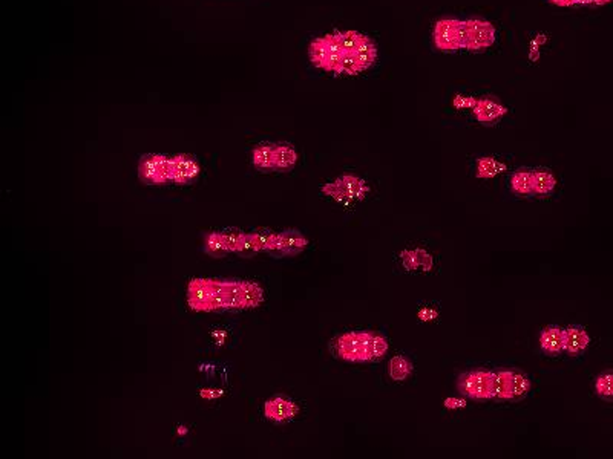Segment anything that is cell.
I'll return each mask as SVG.
<instances>
[{"mask_svg":"<svg viewBox=\"0 0 613 459\" xmlns=\"http://www.w3.org/2000/svg\"><path fill=\"white\" fill-rule=\"evenodd\" d=\"M612 0H590V5L592 6H603V5H607Z\"/></svg>","mask_w":613,"mask_h":459,"instance_id":"74e56055","label":"cell"},{"mask_svg":"<svg viewBox=\"0 0 613 459\" xmlns=\"http://www.w3.org/2000/svg\"><path fill=\"white\" fill-rule=\"evenodd\" d=\"M253 235H255V239H256L258 245H260L261 251H270L271 250V246H273L275 239H276V235H275L273 231H270L267 228H261V230L253 231Z\"/></svg>","mask_w":613,"mask_h":459,"instance_id":"1f68e13d","label":"cell"},{"mask_svg":"<svg viewBox=\"0 0 613 459\" xmlns=\"http://www.w3.org/2000/svg\"><path fill=\"white\" fill-rule=\"evenodd\" d=\"M322 191L325 195L331 196L333 200L346 205L356 201H362L364 198L370 193V187L366 186V182L362 178L344 175L339 176L335 182H330L324 186Z\"/></svg>","mask_w":613,"mask_h":459,"instance_id":"3957f363","label":"cell"},{"mask_svg":"<svg viewBox=\"0 0 613 459\" xmlns=\"http://www.w3.org/2000/svg\"><path fill=\"white\" fill-rule=\"evenodd\" d=\"M368 339H370V332H349L340 335L336 341V352L340 359L346 361H368Z\"/></svg>","mask_w":613,"mask_h":459,"instance_id":"52a82bcc","label":"cell"},{"mask_svg":"<svg viewBox=\"0 0 613 459\" xmlns=\"http://www.w3.org/2000/svg\"><path fill=\"white\" fill-rule=\"evenodd\" d=\"M212 280L194 279L187 288V303L195 311H210Z\"/></svg>","mask_w":613,"mask_h":459,"instance_id":"30bf717a","label":"cell"},{"mask_svg":"<svg viewBox=\"0 0 613 459\" xmlns=\"http://www.w3.org/2000/svg\"><path fill=\"white\" fill-rule=\"evenodd\" d=\"M226 308H227L226 280H212V300H210V311L226 310Z\"/></svg>","mask_w":613,"mask_h":459,"instance_id":"4316f807","label":"cell"},{"mask_svg":"<svg viewBox=\"0 0 613 459\" xmlns=\"http://www.w3.org/2000/svg\"><path fill=\"white\" fill-rule=\"evenodd\" d=\"M477 103V98L474 97H468V95H455L453 100V106L457 109H474Z\"/></svg>","mask_w":613,"mask_h":459,"instance_id":"836d02e7","label":"cell"},{"mask_svg":"<svg viewBox=\"0 0 613 459\" xmlns=\"http://www.w3.org/2000/svg\"><path fill=\"white\" fill-rule=\"evenodd\" d=\"M306 245H309V241L304 237L301 231L287 230L281 233V235H276L275 244L269 253H271L275 257L295 256L299 255Z\"/></svg>","mask_w":613,"mask_h":459,"instance_id":"ba28073f","label":"cell"},{"mask_svg":"<svg viewBox=\"0 0 613 459\" xmlns=\"http://www.w3.org/2000/svg\"><path fill=\"white\" fill-rule=\"evenodd\" d=\"M590 345V335L581 326L564 328V351L569 354H581Z\"/></svg>","mask_w":613,"mask_h":459,"instance_id":"4fadbf2b","label":"cell"},{"mask_svg":"<svg viewBox=\"0 0 613 459\" xmlns=\"http://www.w3.org/2000/svg\"><path fill=\"white\" fill-rule=\"evenodd\" d=\"M260 251H261L260 245H258L253 233H247V235H244L241 248H240V251H238V253H240L242 257H251V256H255L256 253H260Z\"/></svg>","mask_w":613,"mask_h":459,"instance_id":"d6a6232c","label":"cell"},{"mask_svg":"<svg viewBox=\"0 0 613 459\" xmlns=\"http://www.w3.org/2000/svg\"><path fill=\"white\" fill-rule=\"evenodd\" d=\"M595 392L603 400H613V372L607 371L598 375L595 381Z\"/></svg>","mask_w":613,"mask_h":459,"instance_id":"f1b7e54d","label":"cell"},{"mask_svg":"<svg viewBox=\"0 0 613 459\" xmlns=\"http://www.w3.org/2000/svg\"><path fill=\"white\" fill-rule=\"evenodd\" d=\"M354 54H356L359 74H362L364 71L370 70V67L374 63H376V60H377V46H376V43H374L370 37L366 36L364 42L357 46L356 51H354Z\"/></svg>","mask_w":613,"mask_h":459,"instance_id":"2e32d148","label":"cell"},{"mask_svg":"<svg viewBox=\"0 0 613 459\" xmlns=\"http://www.w3.org/2000/svg\"><path fill=\"white\" fill-rule=\"evenodd\" d=\"M253 164L258 169L275 170V144L264 142L253 150Z\"/></svg>","mask_w":613,"mask_h":459,"instance_id":"ac0fdd59","label":"cell"},{"mask_svg":"<svg viewBox=\"0 0 613 459\" xmlns=\"http://www.w3.org/2000/svg\"><path fill=\"white\" fill-rule=\"evenodd\" d=\"M138 176L143 182L149 184V186L172 181V175H170V158L166 155L158 153H149L141 156L138 164Z\"/></svg>","mask_w":613,"mask_h":459,"instance_id":"5b68a950","label":"cell"},{"mask_svg":"<svg viewBox=\"0 0 613 459\" xmlns=\"http://www.w3.org/2000/svg\"><path fill=\"white\" fill-rule=\"evenodd\" d=\"M413 374V363L402 355H396L390 361V376L394 381H405Z\"/></svg>","mask_w":613,"mask_h":459,"instance_id":"7402d4cb","label":"cell"},{"mask_svg":"<svg viewBox=\"0 0 613 459\" xmlns=\"http://www.w3.org/2000/svg\"><path fill=\"white\" fill-rule=\"evenodd\" d=\"M557 186L555 176L549 172H543V170H537L534 172V187L535 195H549L554 191Z\"/></svg>","mask_w":613,"mask_h":459,"instance_id":"83f0119b","label":"cell"},{"mask_svg":"<svg viewBox=\"0 0 613 459\" xmlns=\"http://www.w3.org/2000/svg\"><path fill=\"white\" fill-rule=\"evenodd\" d=\"M227 285V308H242V282L240 280H226Z\"/></svg>","mask_w":613,"mask_h":459,"instance_id":"f546056e","label":"cell"},{"mask_svg":"<svg viewBox=\"0 0 613 459\" xmlns=\"http://www.w3.org/2000/svg\"><path fill=\"white\" fill-rule=\"evenodd\" d=\"M540 346L548 354H560L564 351V328L548 326L540 334Z\"/></svg>","mask_w":613,"mask_h":459,"instance_id":"5bb4252c","label":"cell"},{"mask_svg":"<svg viewBox=\"0 0 613 459\" xmlns=\"http://www.w3.org/2000/svg\"><path fill=\"white\" fill-rule=\"evenodd\" d=\"M492 371H468L459 375V392L471 400H492L490 392Z\"/></svg>","mask_w":613,"mask_h":459,"instance_id":"277c9868","label":"cell"},{"mask_svg":"<svg viewBox=\"0 0 613 459\" xmlns=\"http://www.w3.org/2000/svg\"><path fill=\"white\" fill-rule=\"evenodd\" d=\"M529 389L530 380L528 378V375L512 371V378H510V401L523 400L528 395Z\"/></svg>","mask_w":613,"mask_h":459,"instance_id":"d4e9b609","label":"cell"},{"mask_svg":"<svg viewBox=\"0 0 613 459\" xmlns=\"http://www.w3.org/2000/svg\"><path fill=\"white\" fill-rule=\"evenodd\" d=\"M419 317L422 320H433L437 317V311H434L433 308H424V310L419 311Z\"/></svg>","mask_w":613,"mask_h":459,"instance_id":"8d00e7d4","label":"cell"},{"mask_svg":"<svg viewBox=\"0 0 613 459\" xmlns=\"http://www.w3.org/2000/svg\"><path fill=\"white\" fill-rule=\"evenodd\" d=\"M388 349H390V345H388V340L382 335H374L370 334V339H368V361H374V360H380L384 359Z\"/></svg>","mask_w":613,"mask_h":459,"instance_id":"484cf974","label":"cell"},{"mask_svg":"<svg viewBox=\"0 0 613 459\" xmlns=\"http://www.w3.org/2000/svg\"><path fill=\"white\" fill-rule=\"evenodd\" d=\"M204 251L214 257H224L227 253H230L226 245V241H224L222 233H210L209 236H206V241H204Z\"/></svg>","mask_w":613,"mask_h":459,"instance_id":"603a6c76","label":"cell"},{"mask_svg":"<svg viewBox=\"0 0 613 459\" xmlns=\"http://www.w3.org/2000/svg\"><path fill=\"white\" fill-rule=\"evenodd\" d=\"M170 175L175 184H190L200 175V166L189 155H175L170 158Z\"/></svg>","mask_w":613,"mask_h":459,"instance_id":"9c48e42d","label":"cell"},{"mask_svg":"<svg viewBox=\"0 0 613 459\" xmlns=\"http://www.w3.org/2000/svg\"><path fill=\"white\" fill-rule=\"evenodd\" d=\"M549 2H550L552 5L563 6V8H566V6H568V0H549Z\"/></svg>","mask_w":613,"mask_h":459,"instance_id":"f35d334b","label":"cell"},{"mask_svg":"<svg viewBox=\"0 0 613 459\" xmlns=\"http://www.w3.org/2000/svg\"><path fill=\"white\" fill-rule=\"evenodd\" d=\"M402 264H404L405 270L413 271L422 268L424 271H429L433 268V257L428 251L424 248H415V250H404L402 251Z\"/></svg>","mask_w":613,"mask_h":459,"instance_id":"9a60e30c","label":"cell"},{"mask_svg":"<svg viewBox=\"0 0 613 459\" xmlns=\"http://www.w3.org/2000/svg\"><path fill=\"white\" fill-rule=\"evenodd\" d=\"M265 416L275 423H284L291 420L299 412L295 401H291L285 396H276L273 400H269L264 407Z\"/></svg>","mask_w":613,"mask_h":459,"instance_id":"8fae6325","label":"cell"},{"mask_svg":"<svg viewBox=\"0 0 613 459\" xmlns=\"http://www.w3.org/2000/svg\"><path fill=\"white\" fill-rule=\"evenodd\" d=\"M510 187L519 195H534V172L529 170H519L510 178Z\"/></svg>","mask_w":613,"mask_h":459,"instance_id":"ffe728a7","label":"cell"},{"mask_svg":"<svg viewBox=\"0 0 613 459\" xmlns=\"http://www.w3.org/2000/svg\"><path fill=\"white\" fill-rule=\"evenodd\" d=\"M264 300L262 288L255 282H242V308H255Z\"/></svg>","mask_w":613,"mask_h":459,"instance_id":"cb8c5ba5","label":"cell"},{"mask_svg":"<svg viewBox=\"0 0 613 459\" xmlns=\"http://www.w3.org/2000/svg\"><path fill=\"white\" fill-rule=\"evenodd\" d=\"M298 162V153L290 144H275V170L291 169Z\"/></svg>","mask_w":613,"mask_h":459,"instance_id":"d6986e66","label":"cell"},{"mask_svg":"<svg viewBox=\"0 0 613 459\" xmlns=\"http://www.w3.org/2000/svg\"><path fill=\"white\" fill-rule=\"evenodd\" d=\"M345 50L333 34H326L322 37H316L309 46V57L311 65L325 72L340 75L342 72V60Z\"/></svg>","mask_w":613,"mask_h":459,"instance_id":"6da1fadb","label":"cell"},{"mask_svg":"<svg viewBox=\"0 0 613 459\" xmlns=\"http://www.w3.org/2000/svg\"><path fill=\"white\" fill-rule=\"evenodd\" d=\"M434 43L441 52H455L463 50L461 20L441 19L434 26Z\"/></svg>","mask_w":613,"mask_h":459,"instance_id":"8992f818","label":"cell"},{"mask_svg":"<svg viewBox=\"0 0 613 459\" xmlns=\"http://www.w3.org/2000/svg\"><path fill=\"white\" fill-rule=\"evenodd\" d=\"M444 404H445V407H448V409H463V407H466V400L454 398V396H449V398H446L444 401Z\"/></svg>","mask_w":613,"mask_h":459,"instance_id":"e575fe53","label":"cell"},{"mask_svg":"<svg viewBox=\"0 0 613 459\" xmlns=\"http://www.w3.org/2000/svg\"><path fill=\"white\" fill-rule=\"evenodd\" d=\"M244 235H245V233L236 230V228H230V230L222 231L224 241H226V245H227V248H229L230 253H238V251H240Z\"/></svg>","mask_w":613,"mask_h":459,"instance_id":"4dcf8cb0","label":"cell"},{"mask_svg":"<svg viewBox=\"0 0 613 459\" xmlns=\"http://www.w3.org/2000/svg\"><path fill=\"white\" fill-rule=\"evenodd\" d=\"M510 378L512 371H497L490 376V392L494 400L510 401Z\"/></svg>","mask_w":613,"mask_h":459,"instance_id":"e0dca14e","label":"cell"},{"mask_svg":"<svg viewBox=\"0 0 613 459\" xmlns=\"http://www.w3.org/2000/svg\"><path fill=\"white\" fill-rule=\"evenodd\" d=\"M497 31L494 25L485 19L461 20L463 50L469 52H483L495 43Z\"/></svg>","mask_w":613,"mask_h":459,"instance_id":"7a4b0ae2","label":"cell"},{"mask_svg":"<svg viewBox=\"0 0 613 459\" xmlns=\"http://www.w3.org/2000/svg\"><path fill=\"white\" fill-rule=\"evenodd\" d=\"M472 112L477 121L488 125V122L499 121L501 116H505L508 114V109L490 97H483L477 98Z\"/></svg>","mask_w":613,"mask_h":459,"instance_id":"7c38bea8","label":"cell"},{"mask_svg":"<svg viewBox=\"0 0 613 459\" xmlns=\"http://www.w3.org/2000/svg\"><path fill=\"white\" fill-rule=\"evenodd\" d=\"M506 166L499 160L490 158V156H483L477 161V178H483V180H489L505 172Z\"/></svg>","mask_w":613,"mask_h":459,"instance_id":"44dd1931","label":"cell"},{"mask_svg":"<svg viewBox=\"0 0 613 459\" xmlns=\"http://www.w3.org/2000/svg\"><path fill=\"white\" fill-rule=\"evenodd\" d=\"M222 390H209V389H202L201 392H200V395L202 396V398H206V400H214V398H218V396H222Z\"/></svg>","mask_w":613,"mask_h":459,"instance_id":"d590c367","label":"cell"}]
</instances>
